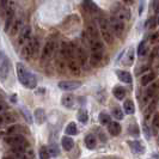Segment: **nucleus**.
<instances>
[{
	"label": "nucleus",
	"mask_w": 159,
	"mask_h": 159,
	"mask_svg": "<svg viewBox=\"0 0 159 159\" xmlns=\"http://www.w3.org/2000/svg\"><path fill=\"white\" fill-rule=\"evenodd\" d=\"M67 62H68V70L71 71L72 74H74V75H80V73H81V67H80L78 60H77L74 56H72L71 59L67 60Z\"/></svg>",
	"instance_id": "10"
},
{
	"label": "nucleus",
	"mask_w": 159,
	"mask_h": 159,
	"mask_svg": "<svg viewBox=\"0 0 159 159\" xmlns=\"http://www.w3.org/2000/svg\"><path fill=\"white\" fill-rule=\"evenodd\" d=\"M98 26H99V32H101V36L104 40V42L107 44H111L114 42V37H112V31L109 20L104 17L98 18Z\"/></svg>",
	"instance_id": "2"
},
{
	"label": "nucleus",
	"mask_w": 159,
	"mask_h": 159,
	"mask_svg": "<svg viewBox=\"0 0 159 159\" xmlns=\"http://www.w3.org/2000/svg\"><path fill=\"white\" fill-rule=\"evenodd\" d=\"M81 86V83L79 81H60L59 83V88L64 91H73L77 90Z\"/></svg>",
	"instance_id": "12"
},
{
	"label": "nucleus",
	"mask_w": 159,
	"mask_h": 159,
	"mask_svg": "<svg viewBox=\"0 0 159 159\" xmlns=\"http://www.w3.org/2000/svg\"><path fill=\"white\" fill-rule=\"evenodd\" d=\"M157 25H159V16L157 17Z\"/></svg>",
	"instance_id": "49"
},
{
	"label": "nucleus",
	"mask_w": 159,
	"mask_h": 159,
	"mask_svg": "<svg viewBox=\"0 0 159 159\" xmlns=\"http://www.w3.org/2000/svg\"><path fill=\"white\" fill-rule=\"evenodd\" d=\"M104 49H98V50H91V55H90V62L92 66H98L99 62L103 59Z\"/></svg>",
	"instance_id": "11"
},
{
	"label": "nucleus",
	"mask_w": 159,
	"mask_h": 159,
	"mask_svg": "<svg viewBox=\"0 0 159 159\" xmlns=\"http://www.w3.org/2000/svg\"><path fill=\"white\" fill-rule=\"evenodd\" d=\"M74 54L77 56V60H78V62H79L80 66H86L88 65V54H86V52L84 50V48L83 47H75V50H74Z\"/></svg>",
	"instance_id": "8"
},
{
	"label": "nucleus",
	"mask_w": 159,
	"mask_h": 159,
	"mask_svg": "<svg viewBox=\"0 0 159 159\" xmlns=\"http://www.w3.org/2000/svg\"><path fill=\"white\" fill-rule=\"evenodd\" d=\"M31 40V28L29 25L23 26V29L20 30V35L18 39V44L23 47L25 43H28L29 41Z\"/></svg>",
	"instance_id": "7"
},
{
	"label": "nucleus",
	"mask_w": 159,
	"mask_h": 159,
	"mask_svg": "<svg viewBox=\"0 0 159 159\" xmlns=\"http://www.w3.org/2000/svg\"><path fill=\"white\" fill-rule=\"evenodd\" d=\"M48 151H49V153H50V156H54V157L59 156V153H60L59 147L56 146L55 143H54V145H50V146L48 147Z\"/></svg>",
	"instance_id": "35"
},
{
	"label": "nucleus",
	"mask_w": 159,
	"mask_h": 159,
	"mask_svg": "<svg viewBox=\"0 0 159 159\" xmlns=\"http://www.w3.org/2000/svg\"><path fill=\"white\" fill-rule=\"evenodd\" d=\"M85 146L88 147L89 150H93L97 146V139L93 134H88L85 136Z\"/></svg>",
	"instance_id": "21"
},
{
	"label": "nucleus",
	"mask_w": 159,
	"mask_h": 159,
	"mask_svg": "<svg viewBox=\"0 0 159 159\" xmlns=\"http://www.w3.org/2000/svg\"><path fill=\"white\" fill-rule=\"evenodd\" d=\"M152 127L154 129V132H157L159 129V112H157L154 116H153V120H152Z\"/></svg>",
	"instance_id": "36"
},
{
	"label": "nucleus",
	"mask_w": 159,
	"mask_h": 159,
	"mask_svg": "<svg viewBox=\"0 0 159 159\" xmlns=\"http://www.w3.org/2000/svg\"><path fill=\"white\" fill-rule=\"evenodd\" d=\"M157 104H158L157 98H153L151 102L148 103V107H147V109H146V111H145V121H147L148 117L151 116L153 112L156 111V109H157Z\"/></svg>",
	"instance_id": "17"
},
{
	"label": "nucleus",
	"mask_w": 159,
	"mask_h": 159,
	"mask_svg": "<svg viewBox=\"0 0 159 159\" xmlns=\"http://www.w3.org/2000/svg\"><path fill=\"white\" fill-rule=\"evenodd\" d=\"M13 18H15V10H13V6L11 5L6 11V20H5V28H4V30L6 32L10 31V29L13 24Z\"/></svg>",
	"instance_id": "13"
},
{
	"label": "nucleus",
	"mask_w": 159,
	"mask_h": 159,
	"mask_svg": "<svg viewBox=\"0 0 159 159\" xmlns=\"http://www.w3.org/2000/svg\"><path fill=\"white\" fill-rule=\"evenodd\" d=\"M156 95V85H152L150 89H147L145 91V95L143 97V104L146 103H150L152 99H153V96Z\"/></svg>",
	"instance_id": "19"
},
{
	"label": "nucleus",
	"mask_w": 159,
	"mask_h": 159,
	"mask_svg": "<svg viewBox=\"0 0 159 159\" xmlns=\"http://www.w3.org/2000/svg\"><path fill=\"white\" fill-rule=\"evenodd\" d=\"M152 43H158L159 42V31L154 32L153 35H151V39H150Z\"/></svg>",
	"instance_id": "42"
},
{
	"label": "nucleus",
	"mask_w": 159,
	"mask_h": 159,
	"mask_svg": "<svg viewBox=\"0 0 159 159\" xmlns=\"http://www.w3.org/2000/svg\"><path fill=\"white\" fill-rule=\"evenodd\" d=\"M85 4H86V6H88L91 11H97V6H96L95 4L91 1V0H85Z\"/></svg>",
	"instance_id": "41"
},
{
	"label": "nucleus",
	"mask_w": 159,
	"mask_h": 159,
	"mask_svg": "<svg viewBox=\"0 0 159 159\" xmlns=\"http://www.w3.org/2000/svg\"><path fill=\"white\" fill-rule=\"evenodd\" d=\"M153 11L159 15V0H153Z\"/></svg>",
	"instance_id": "43"
},
{
	"label": "nucleus",
	"mask_w": 159,
	"mask_h": 159,
	"mask_svg": "<svg viewBox=\"0 0 159 159\" xmlns=\"http://www.w3.org/2000/svg\"><path fill=\"white\" fill-rule=\"evenodd\" d=\"M40 159H50V153L48 151V147H41L40 150Z\"/></svg>",
	"instance_id": "34"
},
{
	"label": "nucleus",
	"mask_w": 159,
	"mask_h": 159,
	"mask_svg": "<svg viewBox=\"0 0 159 159\" xmlns=\"http://www.w3.org/2000/svg\"><path fill=\"white\" fill-rule=\"evenodd\" d=\"M148 130H150V129L147 128V126H146V123H145V125H143V132H145V135H146V138H147V139H148V138L151 136V133H150Z\"/></svg>",
	"instance_id": "44"
},
{
	"label": "nucleus",
	"mask_w": 159,
	"mask_h": 159,
	"mask_svg": "<svg viewBox=\"0 0 159 159\" xmlns=\"http://www.w3.org/2000/svg\"><path fill=\"white\" fill-rule=\"evenodd\" d=\"M16 122V116L11 112H6L0 117V123H15Z\"/></svg>",
	"instance_id": "29"
},
{
	"label": "nucleus",
	"mask_w": 159,
	"mask_h": 159,
	"mask_svg": "<svg viewBox=\"0 0 159 159\" xmlns=\"http://www.w3.org/2000/svg\"><path fill=\"white\" fill-rule=\"evenodd\" d=\"M37 49H39V41L37 39H31L22 47V56L24 59L29 60L37 53Z\"/></svg>",
	"instance_id": "3"
},
{
	"label": "nucleus",
	"mask_w": 159,
	"mask_h": 159,
	"mask_svg": "<svg viewBox=\"0 0 159 159\" xmlns=\"http://www.w3.org/2000/svg\"><path fill=\"white\" fill-rule=\"evenodd\" d=\"M123 109H125V112L128 114V115H132L135 112V105H134V102L130 101V99H127L125 103H123Z\"/></svg>",
	"instance_id": "27"
},
{
	"label": "nucleus",
	"mask_w": 159,
	"mask_h": 159,
	"mask_svg": "<svg viewBox=\"0 0 159 159\" xmlns=\"http://www.w3.org/2000/svg\"><path fill=\"white\" fill-rule=\"evenodd\" d=\"M17 75L19 81L23 84L25 88L28 89H35L37 85V80L35 78V75L29 71L22 62L17 64Z\"/></svg>",
	"instance_id": "1"
},
{
	"label": "nucleus",
	"mask_w": 159,
	"mask_h": 159,
	"mask_svg": "<svg viewBox=\"0 0 159 159\" xmlns=\"http://www.w3.org/2000/svg\"><path fill=\"white\" fill-rule=\"evenodd\" d=\"M112 95L115 96V98H116V99L122 101V99H125V97H126V95H127V92H126V89L125 88L116 86V88L112 90Z\"/></svg>",
	"instance_id": "23"
},
{
	"label": "nucleus",
	"mask_w": 159,
	"mask_h": 159,
	"mask_svg": "<svg viewBox=\"0 0 159 159\" xmlns=\"http://www.w3.org/2000/svg\"><path fill=\"white\" fill-rule=\"evenodd\" d=\"M112 115H114V117L116 120H123V117H125V114H123V111L120 109V108H114V110H112Z\"/></svg>",
	"instance_id": "33"
},
{
	"label": "nucleus",
	"mask_w": 159,
	"mask_h": 159,
	"mask_svg": "<svg viewBox=\"0 0 159 159\" xmlns=\"http://www.w3.org/2000/svg\"><path fill=\"white\" fill-rule=\"evenodd\" d=\"M156 25H157V19L152 17L151 19L147 22V29H154Z\"/></svg>",
	"instance_id": "39"
},
{
	"label": "nucleus",
	"mask_w": 159,
	"mask_h": 159,
	"mask_svg": "<svg viewBox=\"0 0 159 159\" xmlns=\"http://www.w3.org/2000/svg\"><path fill=\"white\" fill-rule=\"evenodd\" d=\"M66 134L67 135H77L78 134V126L74 122H70L66 127Z\"/></svg>",
	"instance_id": "30"
},
{
	"label": "nucleus",
	"mask_w": 159,
	"mask_h": 159,
	"mask_svg": "<svg viewBox=\"0 0 159 159\" xmlns=\"http://www.w3.org/2000/svg\"><path fill=\"white\" fill-rule=\"evenodd\" d=\"M34 115H35V120H36V122H37L39 125H42V123L46 121V114H44V110L41 109V108L36 109Z\"/></svg>",
	"instance_id": "28"
},
{
	"label": "nucleus",
	"mask_w": 159,
	"mask_h": 159,
	"mask_svg": "<svg viewBox=\"0 0 159 159\" xmlns=\"http://www.w3.org/2000/svg\"><path fill=\"white\" fill-rule=\"evenodd\" d=\"M7 1H8V0H0V7H2V8L6 7V5H7Z\"/></svg>",
	"instance_id": "45"
},
{
	"label": "nucleus",
	"mask_w": 159,
	"mask_h": 159,
	"mask_svg": "<svg viewBox=\"0 0 159 159\" xmlns=\"http://www.w3.org/2000/svg\"><path fill=\"white\" fill-rule=\"evenodd\" d=\"M116 74H117V78H119L122 83H125V84H132V81H133V77H132V74L127 71H117L116 72Z\"/></svg>",
	"instance_id": "16"
},
{
	"label": "nucleus",
	"mask_w": 159,
	"mask_h": 159,
	"mask_svg": "<svg viewBox=\"0 0 159 159\" xmlns=\"http://www.w3.org/2000/svg\"><path fill=\"white\" fill-rule=\"evenodd\" d=\"M4 159H15V158H13V157H5Z\"/></svg>",
	"instance_id": "48"
},
{
	"label": "nucleus",
	"mask_w": 159,
	"mask_h": 159,
	"mask_svg": "<svg viewBox=\"0 0 159 159\" xmlns=\"http://www.w3.org/2000/svg\"><path fill=\"white\" fill-rule=\"evenodd\" d=\"M129 146L133 148V151L135 152V153H140V154L145 153V146L140 141H138V140H135V141H129Z\"/></svg>",
	"instance_id": "24"
},
{
	"label": "nucleus",
	"mask_w": 159,
	"mask_h": 159,
	"mask_svg": "<svg viewBox=\"0 0 159 159\" xmlns=\"http://www.w3.org/2000/svg\"><path fill=\"white\" fill-rule=\"evenodd\" d=\"M61 104L67 109H72L74 107V97L71 93H65L61 97Z\"/></svg>",
	"instance_id": "15"
},
{
	"label": "nucleus",
	"mask_w": 159,
	"mask_h": 159,
	"mask_svg": "<svg viewBox=\"0 0 159 159\" xmlns=\"http://www.w3.org/2000/svg\"><path fill=\"white\" fill-rule=\"evenodd\" d=\"M60 54H61V56L64 57L65 60H68V59H71L72 56H73L74 52L72 50V47L68 43L62 42L61 46H60Z\"/></svg>",
	"instance_id": "14"
},
{
	"label": "nucleus",
	"mask_w": 159,
	"mask_h": 159,
	"mask_svg": "<svg viewBox=\"0 0 159 159\" xmlns=\"http://www.w3.org/2000/svg\"><path fill=\"white\" fill-rule=\"evenodd\" d=\"M129 133L133 134L134 136L139 135V128H138V126H136V125H133V128L129 127Z\"/></svg>",
	"instance_id": "40"
},
{
	"label": "nucleus",
	"mask_w": 159,
	"mask_h": 159,
	"mask_svg": "<svg viewBox=\"0 0 159 159\" xmlns=\"http://www.w3.org/2000/svg\"><path fill=\"white\" fill-rule=\"evenodd\" d=\"M18 129H20V126H12V127H10L6 130V133L10 134V135H13V134H16L17 132H18Z\"/></svg>",
	"instance_id": "38"
},
{
	"label": "nucleus",
	"mask_w": 159,
	"mask_h": 159,
	"mask_svg": "<svg viewBox=\"0 0 159 159\" xmlns=\"http://www.w3.org/2000/svg\"><path fill=\"white\" fill-rule=\"evenodd\" d=\"M146 54V44H145V41L140 42L139 47H138V55L139 56H143Z\"/></svg>",
	"instance_id": "37"
},
{
	"label": "nucleus",
	"mask_w": 159,
	"mask_h": 159,
	"mask_svg": "<svg viewBox=\"0 0 159 159\" xmlns=\"http://www.w3.org/2000/svg\"><path fill=\"white\" fill-rule=\"evenodd\" d=\"M98 121H99V123H101V125L107 126V125H109V123L111 122V119H110V116H109L108 114H105V112H101V114L98 115Z\"/></svg>",
	"instance_id": "32"
},
{
	"label": "nucleus",
	"mask_w": 159,
	"mask_h": 159,
	"mask_svg": "<svg viewBox=\"0 0 159 159\" xmlns=\"http://www.w3.org/2000/svg\"><path fill=\"white\" fill-rule=\"evenodd\" d=\"M55 48H56L55 41L54 40L47 41V42H46V44H44V47H43V49H42L41 60H42V61H47V60H49L52 56L54 55Z\"/></svg>",
	"instance_id": "6"
},
{
	"label": "nucleus",
	"mask_w": 159,
	"mask_h": 159,
	"mask_svg": "<svg viewBox=\"0 0 159 159\" xmlns=\"http://www.w3.org/2000/svg\"><path fill=\"white\" fill-rule=\"evenodd\" d=\"M5 143L11 146V148L13 147H24V146H29L26 139L23 135H19V134H13V135H10L7 138H5Z\"/></svg>",
	"instance_id": "5"
},
{
	"label": "nucleus",
	"mask_w": 159,
	"mask_h": 159,
	"mask_svg": "<svg viewBox=\"0 0 159 159\" xmlns=\"http://www.w3.org/2000/svg\"><path fill=\"white\" fill-rule=\"evenodd\" d=\"M121 125H120L119 122H115V121H112L110 122L109 125H108V130H109V133L111 134L112 136H117L120 135V133H121Z\"/></svg>",
	"instance_id": "18"
},
{
	"label": "nucleus",
	"mask_w": 159,
	"mask_h": 159,
	"mask_svg": "<svg viewBox=\"0 0 159 159\" xmlns=\"http://www.w3.org/2000/svg\"><path fill=\"white\" fill-rule=\"evenodd\" d=\"M5 109H6V105H5V103H4V102H0V112H2Z\"/></svg>",
	"instance_id": "46"
},
{
	"label": "nucleus",
	"mask_w": 159,
	"mask_h": 159,
	"mask_svg": "<svg viewBox=\"0 0 159 159\" xmlns=\"http://www.w3.org/2000/svg\"><path fill=\"white\" fill-rule=\"evenodd\" d=\"M77 119L79 121L80 123H83V125H86L89 121V115H88V111L86 110H84V109H80L78 114H77Z\"/></svg>",
	"instance_id": "31"
},
{
	"label": "nucleus",
	"mask_w": 159,
	"mask_h": 159,
	"mask_svg": "<svg viewBox=\"0 0 159 159\" xmlns=\"http://www.w3.org/2000/svg\"><path fill=\"white\" fill-rule=\"evenodd\" d=\"M61 145H62V147H64L65 151L68 152L73 148L74 143H73V139H72V138H70V136H64L62 140H61Z\"/></svg>",
	"instance_id": "26"
},
{
	"label": "nucleus",
	"mask_w": 159,
	"mask_h": 159,
	"mask_svg": "<svg viewBox=\"0 0 159 159\" xmlns=\"http://www.w3.org/2000/svg\"><path fill=\"white\" fill-rule=\"evenodd\" d=\"M154 79H156V74H154L153 72H148V73H146L145 75H143V78H141V85H143V86H147V85H150L151 83H153Z\"/></svg>",
	"instance_id": "25"
},
{
	"label": "nucleus",
	"mask_w": 159,
	"mask_h": 159,
	"mask_svg": "<svg viewBox=\"0 0 159 159\" xmlns=\"http://www.w3.org/2000/svg\"><path fill=\"white\" fill-rule=\"evenodd\" d=\"M2 59H4V61L1 62L0 73H1V78H2V79H5V78L7 77L8 71H10V64H8V60L5 57V56H2Z\"/></svg>",
	"instance_id": "22"
},
{
	"label": "nucleus",
	"mask_w": 159,
	"mask_h": 159,
	"mask_svg": "<svg viewBox=\"0 0 159 159\" xmlns=\"http://www.w3.org/2000/svg\"><path fill=\"white\" fill-rule=\"evenodd\" d=\"M114 16L117 17L119 19L121 20H127L129 19V17H130V13H129V11H128L126 7H123L122 5H116V7L114 10Z\"/></svg>",
	"instance_id": "9"
},
{
	"label": "nucleus",
	"mask_w": 159,
	"mask_h": 159,
	"mask_svg": "<svg viewBox=\"0 0 159 159\" xmlns=\"http://www.w3.org/2000/svg\"><path fill=\"white\" fill-rule=\"evenodd\" d=\"M22 29H23V20H22V19H17L16 22L12 24L11 29H10L11 36H16L18 32H20Z\"/></svg>",
	"instance_id": "20"
},
{
	"label": "nucleus",
	"mask_w": 159,
	"mask_h": 159,
	"mask_svg": "<svg viewBox=\"0 0 159 159\" xmlns=\"http://www.w3.org/2000/svg\"><path fill=\"white\" fill-rule=\"evenodd\" d=\"M121 1H122V2H125L126 5H132L134 0H121Z\"/></svg>",
	"instance_id": "47"
},
{
	"label": "nucleus",
	"mask_w": 159,
	"mask_h": 159,
	"mask_svg": "<svg viewBox=\"0 0 159 159\" xmlns=\"http://www.w3.org/2000/svg\"><path fill=\"white\" fill-rule=\"evenodd\" d=\"M109 24H110V28H111V31L115 36L121 37L125 32V22L119 19L117 17L111 16L109 19Z\"/></svg>",
	"instance_id": "4"
}]
</instances>
